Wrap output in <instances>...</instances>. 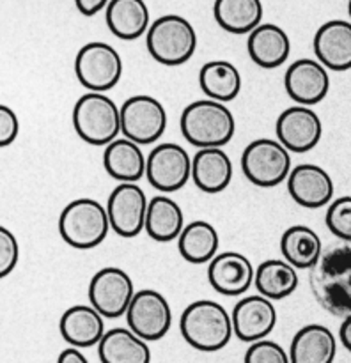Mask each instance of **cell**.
I'll return each mask as SVG.
<instances>
[{"label":"cell","instance_id":"d6986e66","mask_svg":"<svg viewBox=\"0 0 351 363\" xmlns=\"http://www.w3.org/2000/svg\"><path fill=\"white\" fill-rule=\"evenodd\" d=\"M316 60L332 71L351 69V21L330 20L316 30Z\"/></svg>","mask_w":351,"mask_h":363},{"label":"cell","instance_id":"7402d4cb","mask_svg":"<svg viewBox=\"0 0 351 363\" xmlns=\"http://www.w3.org/2000/svg\"><path fill=\"white\" fill-rule=\"evenodd\" d=\"M190 179L204 194H220L233 181V162L222 147L199 149L191 158Z\"/></svg>","mask_w":351,"mask_h":363},{"label":"cell","instance_id":"e575fe53","mask_svg":"<svg viewBox=\"0 0 351 363\" xmlns=\"http://www.w3.org/2000/svg\"><path fill=\"white\" fill-rule=\"evenodd\" d=\"M20 259V245L7 227L0 225V280L14 272Z\"/></svg>","mask_w":351,"mask_h":363},{"label":"cell","instance_id":"9c48e42d","mask_svg":"<svg viewBox=\"0 0 351 363\" xmlns=\"http://www.w3.org/2000/svg\"><path fill=\"white\" fill-rule=\"evenodd\" d=\"M119 113L121 133L137 145L160 140L167 130L165 106L152 96H131L123 103Z\"/></svg>","mask_w":351,"mask_h":363},{"label":"cell","instance_id":"ab89813d","mask_svg":"<svg viewBox=\"0 0 351 363\" xmlns=\"http://www.w3.org/2000/svg\"><path fill=\"white\" fill-rule=\"evenodd\" d=\"M347 14H350V20H351V0L347 2Z\"/></svg>","mask_w":351,"mask_h":363},{"label":"cell","instance_id":"52a82bcc","mask_svg":"<svg viewBox=\"0 0 351 363\" xmlns=\"http://www.w3.org/2000/svg\"><path fill=\"white\" fill-rule=\"evenodd\" d=\"M74 74L89 92H101L116 87L123 77V59L112 45L91 41L74 57Z\"/></svg>","mask_w":351,"mask_h":363},{"label":"cell","instance_id":"cb8c5ba5","mask_svg":"<svg viewBox=\"0 0 351 363\" xmlns=\"http://www.w3.org/2000/svg\"><path fill=\"white\" fill-rule=\"evenodd\" d=\"M106 27L123 41H135L147 32L151 13L144 0H110L105 9Z\"/></svg>","mask_w":351,"mask_h":363},{"label":"cell","instance_id":"7a4b0ae2","mask_svg":"<svg viewBox=\"0 0 351 363\" xmlns=\"http://www.w3.org/2000/svg\"><path fill=\"white\" fill-rule=\"evenodd\" d=\"M184 342L202 353H216L233 339L230 314L213 300H197L188 305L179 319Z\"/></svg>","mask_w":351,"mask_h":363},{"label":"cell","instance_id":"3957f363","mask_svg":"<svg viewBox=\"0 0 351 363\" xmlns=\"http://www.w3.org/2000/svg\"><path fill=\"white\" fill-rule=\"evenodd\" d=\"M179 128L194 147H223L236 133V119L223 103L206 98L184 106Z\"/></svg>","mask_w":351,"mask_h":363},{"label":"cell","instance_id":"44dd1931","mask_svg":"<svg viewBox=\"0 0 351 363\" xmlns=\"http://www.w3.org/2000/svg\"><path fill=\"white\" fill-rule=\"evenodd\" d=\"M247 50L255 66L262 69H275L289 59V35L279 25L261 23L248 34Z\"/></svg>","mask_w":351,"mask_h":363},{"label":"cell","instance_id":"d4e9b609","mask_svg":"<svg viewBox=\"0 0 351 363\" xmlns=\"http://www.w3.org/2000/svg\"><path fill=\"white\" fill-rule=\"evenodd\" d=\"M103 167L119 183H138L145 176V156L140 145L121 137L103 151Z\"/></svg>","mask_w":351,"mask_h":363},{"label":"cell","instance_id":"30bf717a","mask_svg":"<svg viewBox=\"0 0 351 363\" xmlns=\"http://www.w3.org/2000/svg\"><path fill=\"white\" fill-rule=\"evenodd\" d=\"M128 328L145 342L163 339L172 326V311L162 293L152 289L135 291L126 311Z\"/></svg>","mask_w":351,"mask_h":363},{"label":"cell","instance_id":"277c9868","mask_svg":"<svg viewBox=\"0 0 351 363\" xmlns=\"http://www.w3.org/2000/svg\"><path fill=\"white\" fill-rule=\"evenodd\" d=\"M145 46L156 62L163 66H181L188 62L197 50V32L186 18L165 14L149 25Z\"/></svg>","mask_w":351,"mask_h":363},{"label":"cell","instance_id":"2e32d148","mask_svg":"<svg viewBox=\"0 0 351 363\" xmlns=\"http://www.w3.org/2000/svg\"><path fill=\"white\" fill-rule=\"evenodd\" d=\"M287 96L301 106L321 103L330 91L328 69L314 59H298L284 74Z\"/></svg>","mask_w":351,"mask_h":363},{"label":"cell","instance_id":"e0dca14e","mask_svg":"<svg viewBox=\"0 0 351 363\" xmlns=\"http://www.w3.org/2000/svg\"><path fill=\"white\" fill-rule=\"evenodd\" d=\"M287 191L298 206L319 209L333 199V181L325 169L314 163H301L291 169L287 176Z\"/></svg>","mask_w":351,"mask_h":363},{"label":"cell","instance_id":"484cf974","mask_svg":"<svg viewBox=\"0 0 351 363\" xmlns=\"http://www.w3.org/2000/svg\"><path fill=\"white\" fill-rule=\"evenodd\" d=\"M98 357L101 363H151V350L130 328H112L99 340Z\"/></svg>","mask_w":351,"mask_h":363},{"label":"cell","instance_id":"9a60e30c","mask_svg":"<svg viewBox=\"0 0 351 363\" xmlns=\"http://www.w3.org/2000/svg\"><path fill=\"white\" fill-rule=\"evenodd\" d=\"M230 323L233 333L241 342L254 344L264 340L277 325L275 305L261 294L245 296L234 305Z\"/></svg>","mask_w":351,"mask_h":363},{"label":"cell","instance_id":"5bb4252c","mask_svg":"<svg viewBox=\"0 0 351 363\" xmlns=\"http://www.w3.org/2000/svg\"><path fill=\"white\" fill-rule=\"evenodd\" d=\"M277 140L289 152L303 155L312 151L323 137V124L311 106H289L275 124Z\"/></svg>","mask_w":351,"mask_h":363},{"label":"cell","instance_id":"f1b7e54d","mask_svg":"<svg viewBox=\"0 0 351 363\" xmlns=\"http://www.w3.org/2000/svg\"><path fill=\"white\" fill-rule=\"evenodd\" d=\"M199 85L206 98L225 105L240 94L241 74L229 60H209L199 71Z\"/></svg>","mask_w":351,"mask_h":363},{"label":"cell","instance_id":"8fae6325","mask_svg":"<svg viewBox=\"0 0 351 363\" xmlns=\"http://www.w3.org/2000/svg\"><path fill=\"white\" fill-rule=\"evenodd\" d=\"M191 156L174 142L156 145L145 158V177L163 195L181 190L190 181Z\"/></svg>","mask_w":351,"mask_h":363},{"label":"cell","instance_id":"f35d334b","mask_svg":"<svg viewBox=\"0 0 351 363\" xmlns=\"http://www.w3.org/2000/svg\"><path fill=\"white\" fill-rule=\"evenodd\" d=\"M339 339H340V342H342V346L351 353V315L350 318L344 319L342 325H340Z\"/></svg>","mask_w":351,"mask_h":363},{"label":"cell","instance_id":"4dcf8cb0","mask_svg":"<svg viewBox=\"0 0 351 363\" xmlns=\"http://www.w3.org/2000/svg\"><path fill=\"white\" fill-rule=\"evenodd\" d=\"M220 238L215 225L204 220H195L183 227L177 238V250L190 264H206L218 254Z\"/></svg>","mask_w":351,"mask_h":363},{"label":"cell","instance_id":"836d02e7","mask_svg":"<svg viewBox=\"0 0 351 363\" xmlns=\"http://www.w3.org/2000/svg\"><path fill=\"white\" fill-rule=\"evenodd\" d=\"M243 363H289V354L273 340H259L248 346Z\"/></svg>","mask_w":351,"mask_h":363},{"label":"cell","instance_id":"ac0fdd59","mask_svg":"<svg viewBox=\"0 0 351 363\" xmlns=\"http://www.w3.org/2000/svg\"><path fill=\"white\" fill-rule=\"evenodd\" d=\"M255 268L240 252L216 254L208 264V282L222 296H241L254 284Z\"/></svg>","mask_w":351,"mask_h":363},{"label":"cell","instance_id":"1f68e13d","mask_svg":"<svg viewBox=\"0 0 351 363\" xmlns=\"http://www.w3.org/2000/svg\"><path fill=\"white\" fill-rule=\"evenodd\" d=\"M254 286L266 300H284L296 291L298 273L286 261L268 259L255 268Z\"/></svg>","mask_w":351,"mask_h":363},{"label":"cell","instance_id":"603a6c76","mask_svg":"<svg viewBox=\"0 0 351 363\" xmlns=\"http://www.w3.org/2000/svg\"><path fill=\"white\" fill-rule=\"evenodd\" d=\"M289 363H333L337 339L332 330L323 325H307L291 340Z\"/></svg>","mask_w":351,"mask_h":363},{"label":"cell","instance_id":"6da1fadb","mask_svg":"<svg viewBox=\"0 0 351 363\" xmlns=\"http://www.w3.org/2000/svg\"><path fill=\"white\" fill-rule=\"evenodd\" d=\"M311 289L325 311L339 318L351 315V245L323 252L311 269Z\"/></svg>","mask_w":351,"mask_h":363},{"label":"cell","instance_id":"4316f807","mask_svg":"<svg viewBox=\"0 0 351 363\" xmlns=\"http://www.w3.org/2000/svg\"><path fill=\"white\" fill-rule=\"evenodd\" d=\"M183 227V209L174 199L167 195H156L147 202L144 229L151 240L158 243H169L179 238Z\"/></svg>","mask_w":351,"mask_h":363},{"label":"cell","instance_id":"4fadbf2b","mask_svg":"<svg viewBox=\"0 0 351 363\" xmlns=\"http://www.w3.org/2000/svg\"><path fill=\"white\" fill-rule=\"evenodd\" d=\"M147 197L137 183H119L108 195L106 216L110 229L121 238L138 236L144 230Z\"/></svg>","mask_w":351,"mask_h":363},{"label":"cell","instance_id":"f546056e","mask_svg":"<svg viewBox=\"0 0 351 363\" xmlns=\"http://www.w3.org/2000/svg\"><path fill=\"white\" fill-rule=\"evenodd\" d=\"M261 0H215L213 16L218 27L229 34H250L262 23Z\"/></svg>","mask_w":351,"mask_h":363},{"label":"cell","instance_id":"8d00e7d4","mask_svg":"<svg viewBox=\"0 0 351 363\" xmlns=\"http://www.w3.org/2000/svg\"><path fill=\"white\" fill-rule=\"evenodd\" d=\"M108 2L110 0H74V6L84 16H94L99 11L106 9Z\"/></svg>","mask_w":351,"mask_h":363},{"label":"cell","instance_id":"8992f818","mask_svg":"<svg viewBox=\"0 0 351 363\" xmlns=\"http://www.w3.org/2000/svg\"><path fill=\"white\" fill-rule=\"evenodd\" d=\"M73 128L91 145H108L121 133L119 106L101 92H85L73 106Z\"/></svg>","mask_w":351,"mask_h":363},{"label":"cell","instance_id":"d590c367","mask_svg":"<svg viewBox=\"0 0 351 363\" xmlns=\"http://www.w3.org/2000/svg\"><path fill=\"white\" fill-rule=\"evenodd\" d=\"M20 133V121L11 106L0 103V147L13 144Z\"/></svg>","mask_w":351,"mask_h":363},{"label":"cell","instance_id":"74e56055","mask_svg":"<svg viewBox=\"0 0 351 363\" xmlns=\"http://www.w3.org/2000/svg\"><path fill=\"white\" fill-rule=\"evenodd\" d=\"M57 363H89V360L77 347H66L64 351H60Z\"/></svg>","mask_w":351,"mask_h":363},{"label":"cell","instance_id":"7c38bea8","mask_svg":"<svg viewBox=\"0 0 351 363\" xmlns=\"http://www.w3.org/2000/svg\"><path fill=\"white\" fill-rule=\"evenodd\" d=\"M87 294L94 311L105 319H117L126 314L133 300L135 286L124 269L108 266L94 273Z\"/></svg>","mask_w":351,"mask_h":363},{"label":"cell","instance_id":"83f0119b","mask_svg":"<svg viewBox=\"0 0 351 363\" xmlns=\"http://www.w3.org/2000/svg\"><path fill=\"white\" fill-rule=\"evenodd\" d=\"M280 254L294 269H312L323 254L318 233L307 225H293L280 238Z\"/></svg>","mask_w":351,"mask_h":363},{"label":"cell","instance_id":"d6a6232c","mask_svg":"<svg viewBox=\"0 0 351 363\" xmlns=\"http://www.w3.org/2000/svg\"><path fill=\"white\" fill-rule=\"evenodd\" d=\"M325 222L337 240L351 243V195H344L330 202Z\"/></svg>","mask_w":351,"mask_h":363},{"label":"cell","instance_id":"5b68a950","mask_svg":"<svg viewBox=\"0 0 351 363\" xmlns=\"http://www.w3.org/2000/svg\"><path fill=\"white\" fill-rule=\"evenodd\" d=\"M110 223L105 206L89 197L71 201L60 211L59 234L77 250H91L106 240Z\"/></svg>","mask_w":351,"mask_h":363},{"label":"cell","instance_id":"ffe728a7","mask_svg":"<svg viewBox=\"0 0 351 363\" xmlns=\"http://www.w3.org/2000/svg\"><path fill=\"white\" fill-rule=\"evenodd\" d=\"M59 332L71 347L87 350L105 335V318L91 305H73L60 315Z\"/></svg>","mask_w":351,"mask_h":363},{"label":"cell","instance_id":"ba28073f","mask_svg":"<svg viewBox=\"0 0 351 363\" xmlns=\"http://www.w3.org/2000/svg\"><path fill=\"white\" fill-rule=\"evenodd\" d=\"M291 152L272 138H257L245 147L241 170L252 184L273 188L284 183L291 172Z\"/></svg>","mask_w":351,"mask_h":363}]
</instances>
